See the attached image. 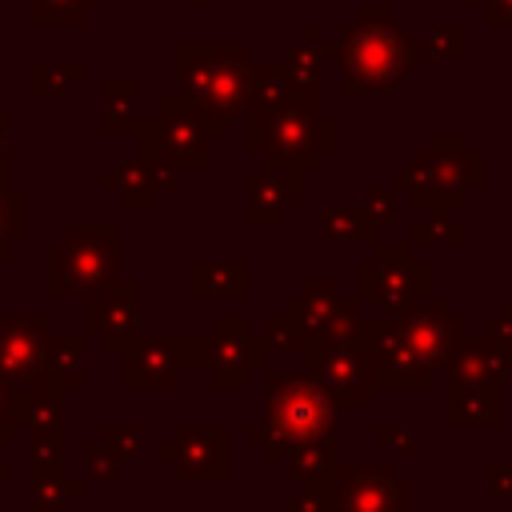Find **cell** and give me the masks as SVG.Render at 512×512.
Masks as SVG:
<instances>
[{
  "instance_id": "cell-47",
  "label": "cell",
  "mask_w": 512,
  "mask_h": 512,
  "mask_svg": "<svg viewBox=\"0 0 512 512\" xmlns=\"http://www.w3.org/2000/svg\"><path fill=\"white\" fill-rule=\"evenodd\" d=\"M428 148L432 152H456V148H468V136L464 132H432Z\"/></svg>"
},
{
  "instance_id": "cell-1",
  "label": "cell",
  "mask_w": 512,
  "mask_h": 512,
  "mask_svg": "<svg viewBox=\"0 0 512 512\" xmlns=\"http://www.w3.org/2000/svg\"><path fill=\"white\" fill-rule=\"evenodd\" d=\"M428 52L420 40H412L388 4H360L356 16L336 36V72H340V96H376L392 92L416 64H424Z\"/></svg>"
},
{
  "instance_id": "cell-38",
  "label": "cell",
  "mask_w": 512,
  "mask_h": 512,
  "mask_svg": "<svg viewBox=\"0 0 512 512\" xmlns=\"http://www.w3.org/2000/svg\"><path fill=\"white\" fill-rule=\"evenodd\" d=\"M260 332H264L268 348H276V352H296V356H300V352H304V344H308V336H304V332H300V328H296V324H292L284 312L268 316Z\"/></svg>"
},
{
  "instance_id": "cell-26",
  "label": "cell",
  "mask_w": 512,
  "mask_h": 512,
  "mask_svg": "<svg viewBox=\"0 0 512 512\" xmlns=\"http://www.w3.org/2000/svg\"><path fill=\"white\" fill-rule=\"evenodd\" d=\"M192 292L200 300H244L248 296V260H196Z\"/></svg>"
},
{
  "instance_id": "cell-22",
  "label": "cell",
  "mask_w": 512,
  "mask_h": 512,
  "mask_svg": "<svg viewBox=\"0 0 512 512\" xmlns=\"http://www.w3.org/2000/svg\"><path fill=\"white\" fill-rule=\"evenodd\" d=\"M84 496V484L64 472L60 452H32L28 472V512H60Z\"/></svg>"
},
{
  "instance_id": "cell-8",
  "label": "cell",
  "mask_w": 512,
  "mask_h": 512,
  "mask_svg": "<svg viewBox=\"0 0 512 512\" xmlns=\"http://www.w3.org/2000/svg\"><path fill=\"white\" fill-rule=\"evenodd\" d=\"M424 296H432V268L408 240H376L372 256L356 264V300L372 304L380 316H396Z\"/></svg>"
},
{
  "instance_id": "cell-49",
  "label": "cell",
  "mask_w": 512,
  "mask_h": 512,
  "mask_svg": "<svg viewBox=\"0 0 512 512\" xmlns=\"http://www.w3.org/2000/svg\"><path fill=\"white\" fill-rule=\"evenodd\" d=\"M8 472H12V468H8V460H0V480H8Z\"/></svg>"
},
{
  "instance_id": "cell-30",
  "label": "cell",
  "mask_w": 512,
  "mask_h": 512,
  "mask_svg": "<svg viewBox=\"0 0 512 512\" xmlns=\"http://www.w3.org/2000/svg\"><path fill=\"white\" fill-rule=\"evenodd\" d=\"M280 60L288 64V76H292L300 96H324V64H328V56L320 48H312L308 40H292V44H284Z\"/></svg>"
},
{
  "instance_id": "cell-19",
  "label": "cell",
  "mask_w": 512,
  "mask_h": 512,
  "mask_svg": "<svg viewBox=\"0 0 512 512\" xmlns=\"http://www.w3.org/2000/svg\"><path fill=\"white\" fill-rule=\"evenodd\" d=\"M64 384L48 372L16 388V424L28 432L32 452H60L64 448Z\"/></svg>"
},
{
  "instance_id": "cell-16",
  "label": "cell",
  "mask_w": 512,
  "mask_h": 512,
  "mask_svg": "<svg viewBox=\"0 0 512 512\" xmlns=\"http://www.w3.org/2000/svg\"><path fill=\"white\" fill-rule=\"evenodd\" d=\"M332 512H412V484L400 480L392 464L340 460Z\"/></svg>"
},
{
  "instance_id": "cell-4",
  "label": "cell",
  "mask_w": 512,
  "mask_h": 512,
  "mask_svg": "<svg viewBox=\"0 0 512 512\" xmlns=\"http://www.w3.org/2000/svg\"><path fill=\"white\" fill-rule=\"evenodd\" d=\"M232 128L228 116H212L188 96H160L156 112L136 120L140 156L152 160V168H176V172H208L212 168V140Z\"/></svg>"
},
{
  "instance_id": "cell-11",
  "label": "cell",
  "mask_w": 512,
  "mask_h": 512,
  "mask_svg": "<svg viewBox=\"0 0 512 512\" xmlns=\"http://www.w3.org/2000/svg\"><path fill=\"white\" fill-rule=\"evenodd\" d=\"M208 356L204 372L216 392H244L256 372L268 368V340L264 332H252L248 316H212L208 324Z\"/></svg>"
},
{
  "instance_id": "cell-24",
  "label": "cell",
  "mask_w": 512,
  "mask_h": 512,
  "mask_svg": "<svg viewBox=\"0 0 512 512\" xmlns=\"http://www.w3.org/2000/svg\"><path fill=\"white\" fill-rule=\"evenodd\" d=\"M284 468H288V476L300 488H312V492H320V496L332 500V484H336V472H340V448H336V440L300 444V448L288 452Z\"/></svg>"
},
{
  "instance_id": "cell-33",
  "label": "cell",
  "mask_w": 512,
  "mask_h": 512,
  "mask_svg": "<svg viewBox=\"0 0 512 512\" xmlns=\"http://www.w3.org/2000/svg\"><path fill=\"white\" fill-rule=\"evenodd\" d=\"M84 76V64L80 60H32L28 64V92L32 100H60L72 80Z\"/></svg>"
},
{
  "instance_id": "cell-23",
  "label": "cell",
  "mask_w": 512,
  "mask_h": 512,
  "mask_svg": "<svg viewBox=\"0 0 512 512\" xmlns=\"http://www.w3.org/2000/svg\"><path fill=\"white\" fill-rule=\"evenodd\" d=\"M448 424H456V428H500L504 424V384L448 388Z\"/></svg>"
},
{
  "instance_id": "cell-28",
  "label": "cell",
  "mask_w": 512,
  "mask_h": 512,
  "mask_svg": "<svg viewBox=\"0 0 512 512\" xmlns=\"http://www.w3.org/2000/svg\"><path fill=\"white\" fill-rule=\"evenodd\" d=\"M292 96H300V92H296V84L288 76V64L280 56L276 60H256L252 64V80H248V96H244V116L280 108Z\"/></svg>"
},
{
  "instance_id": "cell-9",
  "label": "cell",
  "mask_w": 512,
  "mask_h": 512,
  "mask_svg": "<svg viewBox=\"0 0 512 512\" xmlns=\"http://www.w3.org/2000/svg\"><path fill=\"white\" fill-rule=\"evenodd\" d=\"M300 360L340 408H372L376 396L384 392L376 364L368 348L356 344V336L352 340H308Z\"/></svg>"
},
{
  "instance_id": "cell-41",
  "label": "cell",
  "mask_w": 512,
  "mask_h": 512,
  "mask_svg": "<svg viewBox=\"0 0 512 512\" xmlns=\"http://www.w3.org/2000/svg\"><path fill=\"white\" fill-rule=\"evenodd\" d=\"M100 440H104L124 464H128V460L136 456V448H140V432H136L132 424H104V428H100Z\"/></svg>"
},
{
  "instance_id": "cell-18",
  "label": "cell",
  "mask_w": 512,
  "mask_h": 512,
  "mask_svg": "<svg viewBox=\"0 0 512 512\" xmlns=\"http://www.w3.org/2000/svg\"><path fill=\"white\" fill-rule=\"evenodd\" d=\"M304 204V172L260 164L244 176V220L256 228H280L292 208Z\"/></svg>"
},
{
  "instance_id": "cell-34",
  "label": "cell",
  "mask_w": 512,
  "mask_h": 512,
  "mask_svg": "<svg viewBox=\"0 0 512 512\" xmlns=\"http://www.w3.org/2000/svg\"><path fill=\"white\" fill-rule=\"evenodd\" d=\"M420 44H424L428 60H444V64L468 60V28L464 24H428Z\"/></svg>"
},
{
  "instance_id": "cell-7",
  "label": "cell",
  "mask_w": 512,
  "mask_h": 512,
  "mask_svg": "<svg viewBox=\"0 0 512 512\" xmlns=\"http://www.w3.org/2000/svg\"><path fill=\"white\" fill-rule=\"evenodd\" d=\"M484 184H488V160L484 152H472V148H456V152L424 148V152H412V160L392 172V188L408 192V200L428 212L460 208Z\"/></svg>"
},
{
  "instance_id": "cell-51",
  "label": "cell",
  "mask_w": 512,
  "mask_h": 512,
  "mask_svg": "<svg viewBox=\"0 0 512 512\" xmlns=\"http://www.w3.org/2000/svg\"><path fill=\"white\" fill-rule=\"evenodd\" d=\"M380 4H392V0H380Z\"/></svg>"
},
{
  "instance_id": "cell-10",
  "label": "cell",
  "mask_w": 512,
  "mask_h": 512,
  "mask_svg": "<svg viewBox=\"0 0 512 512\" xmlns=\"http://www.w3.org/2000/svg\"><path fill=\"white\" fill-rule=\"evenodd\" d=\"M208 336L168 332V336H136L120 352V384L132 392L172 388L180 372H204Z\"/></svg>"
},
{
  "instance_id": "cell-20",
  "label": "cell",
  "mask_w": 512,
  "mask_h": 512,
  "mask_svg": "<svg viewBox=\"0 0 512 512\" xmlns=\"http://www.w3.org/2000/svg\"><path fill=\"white\" fill-rule=\"evenodd\" d=\"M48 336L52 332L40 316H0V380L20 388L44 376Z\"/></svg>"
},
{
  "instance_id": "cell-21",
  "label": "cell",
  "mask_w": 512,
  "mask_h": 512,
  "mask_svg": "<svg viewBox=\"0 0 512 512\" xmlns=\"http://www.w3.org/2000/svg\"><path fill=\"white\" fill-rule=\"evenodd\" d=\"M448 388H472V384H504L512 372V344L480 332L460 344V352L448 360Z\"/></svg>"
},
{
  "instance_id": "cell-17",
  "label": "cell",
  "mask_w": 512,
  "mask_h": 512,
  "mask_svg": "<svg viewBox=\"0 0 512 512\" xmlns=\"http://www.w3.org/2000/svg\"><path fill=\"white\" fill-rule=\"evenodd\" d=\"M84 332L100 336L104 352H124L140 336V280L116 276L84 296Z\"/></svg>"
},
{
  "instance_id": "cell-37",
  "label": "cell",
  "mask_w": 512,
  "mask_h": 512,
  "mask_svg": "<svg viewBox=\"0 0 512 512\" xmlns=\"http://www.w3.org/2000/svg\"><path fill=\"white\" fill-rule=\"evenodd\" d=\"M80 456H84V472H88V480H120V468H124V460L96 436V440H88L84 448H80Z\"/></svg>"
},
{
  "instance_id": "cell-48",
  "label": "cell",
  "mask_w": 512,
  "mask_h": 512,
  "mask_svg": "<svg viewBox=\"0 0 512 512\" xmlns=\"http://www.w3.org/2000/svg\"><path fill=\"white\" fill-rule=\"evenodd\" d=\"M8 136H12V124H8V116H0V180H8V168H12V160H8Z\"/></svg>"
},
{
  "instance_id": "cell-13",
  "label": "cell",
  "mask_w": 512,
  "mask_h": 512,
  "mask_svg": "<svg viewBox=\"0 0 512 512\" xmlns=\"http://www.w3.org/2000/svg\"><path fill=\"white\" fill-rule=\"evenodd\" d=\"M392 324L400 328V336L408 340V348L432 368V372H444L448 360L460 352V344L468 340V320L456 316L448 308V300H436V296H424L416 304H408L404 312L392 316Z\"/></svg>"
},
{
  "instance_id": "cell-27",
  "label": "cell",
  "mask_w": 512,
  "mask_h": 512,
  "mask_svg": "<svg viewBox=\"0 0 512 512\" xmlns=\"http://www.w3.org/2000/svg\"><path fill=\"white\" fill-rule=\"evenodd\" d=\"M140 120V84L132 76H108L100 84V128L108 136L136 132Z\"/></svg>"
},
{
  "instance_id": "cell-2",
  "label": "cell",
  "mask_w": 512,
  "mask_h": 512,
  "mask_svg": "<svg viewBox=\"0 0 512 512\" xmlns=\"http://www.w3.org/2000/svg\"><path fill=\"white\" fill-rule=\"evenodd\" d=\"M336 420L340 404L308 368H264V420L248 424L244 440L260 448L268 464H284L300 444L336 440Z\"/></svg>"
},
{
  "instance_id": "cell-50",
  "label": "cell",
  "mask_w": 512,
  "mask_h": 512,
  "mask_svg": "<svg viewBox=\"0 0 512 512\" xmlns=\"http://www.w3.org/2000/svg\"><path fill=\"white\" fill-rule=\"evenodd\" d=\"M192 4H196V8H208V4H212V0H192Z\"/></svg>"
},
{
  "instance_id": "cell-32",
  "label": "cell",
  "mask_w": 512,
  "mask_h": 512,
  "mask_svg": "<svg viewBox=\"0 0 512 512\" xmlns=\"http://www.w3.org/2000/svg\"><path fill=\"white\" fill-rule=\"evenodd\" d=\"M44 372L64 384L68 392L72 388H84V336H48V360H44Z\"/></svg>"
},
{
  "instance_id": "cell-45",
  "label": "cell",
  "mask_w": 512,
  "mask_h": 512,
  "mask_svg": "<svg viewBox=\"0 0 512 512\" xmlns=\"http://www.w3.org/2000/svg\"><path fill=\"white\" fill-rule=\"evenodd\" d=\"M484 332L496 336V340H504V344H512V296L484 320Z\"/></svg>"
},
{
  "instance_id": "cell-35",
  "label": "cell",
  "mask_w": 512,
  "mask_h": 512,
  "mask_svg": "<svg viewBox=\"0 0 512 512\" xmlns=\"http://www.w3.org/2000/svg\"><path fill=\"white\" fill-rule=\"evenodd\" d=\"M464 240H468V224L452 220L448 212H428V216L416 220L412 232H408V244H412V248H416V244H464Z\"/></svg>"
},
{
  "instance_id": "cell-3",
  "label": "cell",
  "mask_w": 512,
  "mask_h": 512,
  "mask_svg": "<svg viewBox=\"0 0 512 512\" xmlns=\"http://www.w3.org/2000/svg\"><path fill=\"white\" fill-rule=\"evenodd\" d=\"M244 148L260 164L308 176L340 148V120L324 112V96H292L280 108L244 116Z\"/></svg>"
},
{
  "instance_id": "cell-14",
  "label": "cell",
  "mask_w": 512,
  "mask_h": 512,
  "mask_svg": "<svg viewBox=\"0 0 512 512\" xmlns=\"http://www.w3.org/2000/svg\"><path fill=\"white\" fill-rule=\"evenodd\" d=\"M308 340H352L360 324V300L344 296L332 276L324 280H304L292 300L280 308Z\"/></svg>"
},
{
  "instance_id": "cell-43",
  "label": "cell",
  "mask_w": 512,
  "mask_h": 512,
  "mask_svg": "<svg viewBox=\"0 0 512 512\" xmlns=\"http://www.w3.org/2000/svg\"><path fill=\"white\" fill-rule=\"evenodd\" d=\"M284 512H332V500L312 492V488H300L296 496L284 500Z\"/></svg>"
},
{
  "instance_id": "cell-40",
  "label": "cell",
  "mask_w": 512,
  "mask_h": 512,
  "mask_svg": "<svg viewBox=\"0 0 512 512\" xmlns=\"http://www.w3.org/2000/svg\"><path fill=\"white\" fill-rule=\"evenodd\" d=\"M372 440H376L392 460H408V456L416 452V436H412V428H404V424H376V428H372Z\"/></svg>"
},
{
  "instance_id": "cell-25",
  "label": "cell",
  "mask_w": 512,
  "mask_h": 512,
  "mask_svg": "<svg viewBox=\"0 0 512 512\" xmlns=\"http://www.w3.org/2000/svg\"><path fill=\"white\" fill-rule=\"evenodd\" d=\"M100 184H104L108 192H116L120 204H128V208H148V204H156V196H160L156 168H152L148 156H140V152L128 156V160H120L116 168H108Z\"/></svg>"
},
{
  "instance_id": "cell-6",
  "label": "cell",
  "mask_w": 512,
  "mask_h": 512,
  "mask_svg": "<svg viewBox=\"0 0 512 512\" xmlns=\"http://www.w3.org/2000/svg\"><path fill=\"white\" fill-rule=\"evenodd\" d=\"M120 224H76L44 252V288L52 300L88 296L120 276Z\"/></svg>"
},
{
  "instance_id": "cell-15",
  "label": "cell",
  "mask_w": 512,
  "mask_h": 512,
  "mask_svg": "<svg viewBox=\"0 0 512 512\" xmlns=\"http://www.w3.org/2000/svg\"><path fill=\"white\" fill-rule=\"evenodd\" d=\"M356 344L368 348V356L376 364V376H380V388H396V392H424V388H432L436 372L408 348V340L400 336L392 316H380V312L360 316Z\"/></svg>"
},
{
  "instance_id": "cell-36",
  "label": "cell",
  "mask_w": 512,
  "mask_h": 512,
  "mask_svg": "<svg viewBox=\"0 0 512 512\" xmlns=\"http://www.w3.org/2000/svg\"><path fill=\"white\" fill-rule=\"evenodd\" d=\"M88 8H100V0H28L32 24H80Z\"/></svg>"
},
{
  "instance_id": "cell-5",
  "label": "cell",
  "mask_w": 512,
  "mask_h": 512,
  "mask_svg": "<svg viewBox=\"0 0 512 512\" xmlns=\"http://www.w3.org/2000/svg\"><path fill=\"white\" fill-rule=\"evenodd\" d=\"M252 52L248 44H208V40H184L172 52V72L180 84V96L200 104L212 116H236L244 112L248 80H252Z\"/></svg>"
},
{
  "instance_id": "cell-46",
  "label": "cell",
  "mask_w": 512,
  "mask_h": 512,
  "mask_svg": "<svg viewBox=\"0 0 512 512\" xmlns=\"http://www.w3.org/2000/svg\"><path fill=\"white\" fill-rule=\"evenodd\" d=\"M12 428H16V388L0 380V444L12 436Z\"/></svg>"
},
{
  "instance_id": "cell-42",
  "label": "cell",
  "mask_w": 512,
  "mask_h": 512,
  "mask_svg": "<svg viewBox=\"0 0 512 512\" xmlns=\"http://www.w3.org/2000/svg\"><path fill=\"white\" fill-rule=\"evenodd\" d=\"M484 484L492 500H512V464L504 460H488L484 464Z\"/></svg>"
},
{
  "instance_id": "cell-31",
  "label": "cell",
  "mask_w": 512,
  "mask_h": 512,
  "mask_svg": "<svg viewBox=\"0 0 512 512\" xmlns=\"http://www.w3.org/2000/svg\"><path fill=\"white\" fill-rule=\"evenodd\" d=\"M28 192L16 188L12 180H0V264L12 256L20 240H28Z\"/></svg>"
},
{
  "instance_id": "cell-12",
  "label": "cell",
  "mask_w": 512,
  "mask_h": 512,
  "mask_svg": "<svg viewBox=\"0 0 512 512\" xmlns=\"http://www.w3.org/2000/svg\"><path fill=\"white\" fill-rule=\"evenodd\" d=\"M156 456L184 484H220L232 476V440L224 424H176L172 436L156 444Z\"/></svg>"
},
{
  "instance_id": "cell-39",
  "label": "cell",
  "mask_w": 512,
  "mask_h": 512,
  "mask_svg": "<svg viewBox=\"0 0 512 512\" xmlns=\"http://www.w3.org/2000/svg\"><path fill=\"white\" fill-rule=\"evenodd\" d=\"M356 204L364 208V216H368L376 228H384V224L396 216V188H392V184H372V188H364V192L356 196Z\"/></svg>"
},
{
  "instance_id": "cell-44",
  "label": "cell",
  "mask_w": 512,
  "mask_h": 512,
  "mask_svg": "<svg viewBox=\"0 0 512 512\" xmlns=\"http://www.w3.org/2000/svg\"><path fill=\"white\" fill-rule=\"evenodd\" d=\"M468 4L484 12V24H492V28H512V0H468Z\"/></svg>"
},
{
  "instance_id": "cell-29",
  "label": "cell",
  "mask_w": 512,
  "mask_h": 512,
  "mask_svg": "<svg viewBox=\"0 0 512 512\" xmlns=\"http://www.w3.org/2000/svg\"><path fill=\"white\" fill-rule=\"evenodd\" d=\"M376 224L364 216L360 204H332L320 216V240L324 244H376Z\"/></svg>"
}]
</instances>
